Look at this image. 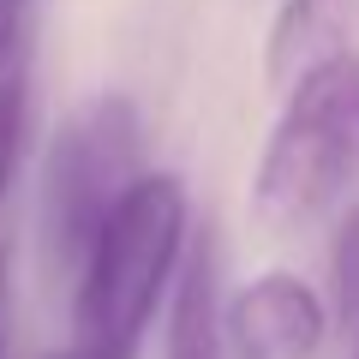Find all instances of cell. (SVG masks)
I'll return each instance as SVG.
<instances>
[{
    "instance_id": "11",
    "label": "cell",
    "mask_w": 359,
    "mask_h": 359,
    "mask_svg": "<svg viewBox=\"0 0 359 359\" xmlns=\"http://www.w3.org/2000/svg\"><path fill=\"white\" fill-rule=\"evenodd\" d=\"M347 359H359V335H353V353H347Z\"/></svg>"
},
{
    "instance_id": "8",
    "label": "cell",
    "mask_w": 359,
    "mask_h": 359,
    "mask_svg": "<svg viewBox=\"0 0 359 359\" xmlns=\"http://www.w3.org/2000/svg\"><path fill=\"white\" fill-rule=\"evenodd\" d=\"M25 132H30V84L25 72L0 78V210L13 198L18 162H25Z\"/></svg>"
},
{
    "instance_id": "12",
    "label": "cell",
    "mask_w": 359,
    "mask_h": 359,
    "mask_svg": "<svg viewBox=\"0 0 359 359\" xmlns=\"http://www.w3.org/2000/svg\"><path fill=\"white\" fill-rule=\"evenodd\" d=\"M48 359H72V353H48Z\"/></svg>"
},
{
    "instance_id": "3",
    "label": "cell",
    "mask_w": 359,
    "mask_h": 359,
    "mask_svg": "<svg viewBox=\"0 0 359 359\" xmlns=\"http://www.w3.org/2000/svg\"><path fill=\"white\" fill-rule=\"evenodd\" d=\"M144 174H150L144 168V120L126 90H102L84 108H72L42 156V252H48V264L78 276L102 222Z\"/></svg>"
},
{
    "instance_id": "2",
    "label": "cell",
    "mask_w": 359,
    "mask_h": 359,
    "mask_svg": "<svg viewBox=\"0 0 359 359\" xmlns=\"http://www.w3.org/2000/svg\"><path fill=\"white\" fill-rule=\"evenodd\" d=\"M359 186V48L335 42L287 78L282 114L252 168V210L269 228H299Z\"/></svg>"
},
{
    "instance_id": "10",
    "label": "cell",
    "mask_w": 359,
    "mask_h": 359,
    "mask_svg": "<svg viewBox=\"0 0 359 359\" xmlns=\"http://www.w3.org/2000/svg\"><path fill=\"white\" fill-rule=\"evenodd\" d=\"M0 359H13V252L0 245Z\"/></svg>"
},
{
    "instance_id": "6",
    "label": "cell",
    "mask_w": 359,
    "mask_h": 359,
    "mask_svg": "<svg viewBox=\"0 0 359 359\" xmlns=\"http://www.w3.org/2000/svg\"><path fill=\"white\" fill-rule=\"evenodd\" d=\"M347 0H282L269 18V78L287 84L306 60L335 48V25H341Z\"/></svg>"
},
{
    "instance_id": "7",
    "label": "cell",
    "mask_w": 359,
    "mask_h": 359,
    "mask_svg": "<svg viewBox=\"0 0 359 359\" xmlns=\"http://www.w3.org/2000/svg\"><path fill=\"white\" fill-rule=\"evenodd\" d=\"M330 318H341V330L359 335V204L341 210L330 233Z\"/></svg>"
},
{
    "instance_id": "4",
    "label": "cell",
    "mask_w": 359,
    "mask_h": 359,
    "mask_svg": "<svg viewBox=\"0 0 359 359\" xmlns=\"http://www.w3.org/2000/svg\"><path fill=\"white\" fill-rule=\"evenodd\" d=\"M323 335H330V299L294 269H264L233 299H222L228 359H318Z\"/></svg>"
},
{
    "instance_id": "9",
    "label": "cell",
    "mask_w": 359,
    "mask_h": 359,
    "mask_svg": "<svg viewBox=\"0 0 359 359\" xmlns=\"http://www.w3.org/2000/svg\"><path fill=\"white\" fill-rule=\"evenodd\" d=\"M25 42H30V0H0V78L25 72Z\"/></svg>"
},
{
    "instance_id": "1",
    "label": "cell",
    "mask_w": 359,
    "mask_h": 359,
    "mask_svg": "<svg viewBox=\"0 0 359 359\" xmlns=\"http://www.w3.org/2000/svg\"><path fill=\"white\" fill-rule=\"evenodd\" d=\"M192 252V192L174 168L150 174L102 222L72 287V359H138Z\"/></svg>"
},
{
    "instance_id": "5",
    "label": "cell",
    "mask_w": 359,
    "mask_h": 359,
    "mask_svg": "<svg viewBox=\"0 0 359 359\" xmlns=\"http://www.w3.org/2000/svg\"><path fill=\"white\" fill-rule=\"evenodd\" d=\"M162 359H228L222 347V287H216V240L192 233V252L180 264L174 299H168Z\"/></svg>"
}]
</instances>
